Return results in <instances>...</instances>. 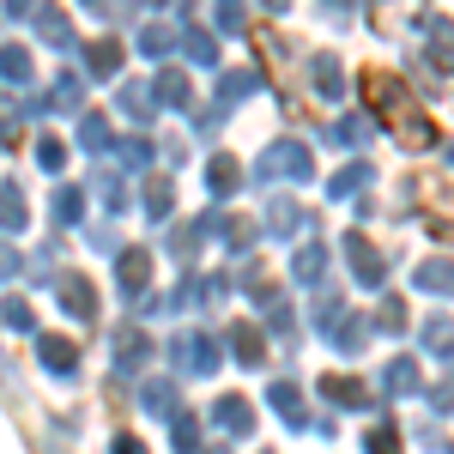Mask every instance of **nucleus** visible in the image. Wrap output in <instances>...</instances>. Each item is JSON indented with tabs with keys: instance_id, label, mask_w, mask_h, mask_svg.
<instances>
[{
	"instance_id": "f257e3e1",
	"label": "nucleus",
	"mask_w": 454,
	"mask_h": 454,
	"mask_svg": "<svg viewBox=\"0 0 454 454\" xmlns=\"http://www.w3.org/2000/svg\"><path fill=\"white\" fill-rule=\"evenodd\" d=\"M364 98H370V109H376L387 128H394V140L406 145V152H430V145H436L430 115L412 104V91H406L394 73H364Z\"/></svg>"
},
{
	"instance_id": "f03ea898",
	"label": "nucleus",
	"mask_w": 454,
	"mask_h": 454,
	"mask_svg": "<svg viewBox=\"0 0 454 454\" xmlns=\"http://www.w3.org/2000/svg\"><path fill=\"white\" fill-rule=\"evenodd\" d=\"M406 194H412V212H419V224L436 237V243H454V188L442 176H412L406 182Z\"/></svg>"
},
{
	"instance_id": "7ed1b4c3",
	"label": "nucleus",
	"mask_w": 454,
	"mask_h": 454,
	"mask_svg": "<svg viewBox=\"0 0 454 454\" xmlns=\"http://www.w3.org/2000/svg\"><path fill=\"white\" fill-rule=\"evenodd\" d=\"M254 176H261V182H309L315 176V152L297 145V140H273V145H261Z\"/></svg>"
},
{
	"instance_id": "20e7f679",
	"label": "nucleus",
	"mask_w": 454,
	"mask_h": 454,
	"mask_svg": "<svg viewBox=\"0 0 454 454\" xmlns=\"http://www.w3.org/2000/svg\"><path fill=\"white\" fill-rule=\"evenodd\" d=\"M218 364H224V346L200 333V327H182L170 333V370H188V376H218Z\"/></svg>"
},
{
	"instance_id": "39448f33",
	"label": "nucleus",
	"mask_w": 454,
	"mask_h": 454,
	"mask_svg": "<svg viewBox=\"0 0 454 454\" xmlns=\"http://www.w3.org/2000/svg\"><path fill=\"white\" fill-rule=\"evenodd\" d=\"M115 285H121L128 303H145V291H152V248H121L115 254Z\"/></svg>"
},
{
	"instance_id": "423d86ee",
	"label": "nucleus",
	"mask_w": 454,
	"mask_h": 454,
	"mask_svg": "<svg viewBox=\"0 0 454 454\" xmlns=\"http://www.w3.org/2000/svg\"><path fill=\"white\" fill-rule=\"evenodd\" d=\"M346 261H351V273H357V285H364V291H376V285L387 279V254L370 243L364 231H351V237H346Z\"/></svg>"
},
{
	"instance_id": "0eeeda50",
	"label": "nucleus",
	"mask_w": 454,
	"mask_h": 454,
	"mask_svg": "<svg viewBox=\"0 0 454 454\" xmlns=\"http://www.w3.org/2000/svg\"><path fill=\"white\" fill-rule=\"evenodd\" d=\"M61 309H67L79 327H91V321H98V291H91L85 273H67V279H61Z\"/></svg>"
},
{
	"instance_id": "6e6552de",
	"label": "nucleus",
	"mask_w": 454,
	"mask_h": 454,
	"mask_svg": "<svg viewBox=\"0 0 454 454\" xmlns=\"http://www.w3.org/2000/svg\"><path fill=\"white\" fill-rule=\"evenodd\" d=\"M152 340H145L140 327H121V333H115V376H134V370H145V364H152Z\"/></svg>"
},
{
	"instance_id": "1a4fd4ad",
	"label": "nucleus",
	"mask_w": 454,
	"mask_h": 454,
	"mask_svg": "<svg viewBox=\"0 0 454 454\" xmlns=\"http://www.w3.org/2000/svg\"><path fill=\"white\" fill-rule=\"evenodd\" d=\"M212 424H218L224 436H254V406H248L243 394H218V406H212Z\"/></svg>"
},
{
	"instance_id": "9d476101",
	"label": "nucleus",
	"mask_w": 454,
	"mask_h": 454,
	"mask_svg": "<svg viewBox=\"0 0 454 454\" xmlns=\"http://www.w3.org/2000/svg\"><path fill=\"white\" fill-rule=\"evenodd\" d=\"M419 31H424V43H430V67L454 73V25L442 12H430V19H419Z\"/></svg>"
},
{
	"instance_id": "9b49d317",
	"label": "nucleus",
	"mask_w": 454,
	"mask_h": 454,
	"mask_svg": "<svg viewBox=\"0 0 454 454\" xmlns=\"http://www.w3.org/2000/svg\"><path fill=\"white\" fill-rule=\"evenodd\" d=\"M36 357H43L49 376H73V370H79V346L61 340V333H43V340H36Z\"/></svg>"
},
{
	"instance_id": "f8f14e48",
	"label": "nucleus",
	"mask_w": 454,
	"mask_h": 454,
	"mask_svg": "<svg viewBox=\"0 0 454 454\" xmlns=\"http://www.w3.org/2000/svg\"><path fill=\"white\" fill-rule=\"evenodd\" d=\"M261 224H267V237H273V243H285V237H297V231H303V207H297V200H285V194H273Z\"/></svg>"
},
{
	"instance_id": "ddd939ff",
	"label": "nucleus",
	"mask_w": 454,
	"mask_h": 454,
	"mask_svg": "<svg viewBox=\"0 0 454 454\" xmlns=\"http://www.w3.org/2000/svg\"><path fill=\"white\" fill-rule=\"evenodd\" d=\"M267 406H273L291 430H303V424H309V400L297 394V382H273V387H267Z\"/></svg>"
},
{
	"instance_id": "4468645a",
	"label": "nucleus",
	"mask_w": 454,
	"mask_h": 454,
	"mask_svg": "<svg viewBox=\"0 0 454 454\" xmlns=\"http://www.w3.org/2000/svg\"><path fill=\"white\" fill-rule=\"evenodd\" d=\"M140 406L152 412V419H176V412H182V387H176V376L145 382V387H140Z\"/></svg>"
},
{
	"instance_id": "2eb2a0df",
	"label": "nucleus",
	"mask_w": 454,
	"mask_h": 454,
	"mask_svg": "<svg viewBox=\"0 0 454 454\" xmlns=\"http://www.w3.org/2000/svg\"><path fill=\"white\" fill-rule=\"evenodd\" d=\"M419 387H424V370L412 364V357H387V370H382V394L406 400V394H419Z\"/></svg>"
},
{
	"instance_id": "dca6fc26",
	"label": "nucleus",
	"mask_w": 454,
	"mask_h": 454,
	"mask_svg": "<svg viewBox=\"0 0 454 454\" xmlns=\"http://www.w3.org/2000/svg\"><path fill=\"white\" fill-rule=\"evenodd\" d=\"M231 357H237L243 370H261V364H267V340H261V327L237 321V327H231Z\"/></svg>"
},
{
	"instance_id": "f3484780",
	"label": "nucleus",
	"mask_w": 454,
	"mask_h": 454,
	"mask_svg": "<svg viewBox=\"0 0 454 454\" xmlns=\"http://www.w3.org/2000/svg\"><path fill=\"white\" fill-rule=\"evenodd\" d=\"M412 291L454 297V261H419V267H412Z\"/></svg>"
},
{
	"instance_id": "a211bd4d",
	"label": "nucleus",
	"mask_w": 454,
	"mask_h": 454,
	"mask_svg": "<svg viewBox=\"0 0 454 454\" xmlns=\"http://www.w3.org/2000/svg\"><path fill=\"white\" fill-rule=\"evenodd\" d=\"M212 237H224V248H231V254H248V248H254V218L218 212V218H212Z\"/></svg>"
},
{
	"instance_id": "6ab92c4d",
	"label": "nucleus",
	"mask_w": 454,
	"mask_h": 454,
	"mask_svg": "<svg viewBox=\"0 0 454 454\" xmlns=\"http://www.w3.org/2000/svg\"><path fill=\"white\" fill-rule=\"evenodd\" d=\"M31 25H36V36H43V43H55V49H79V43H73V25H67V12H61V6H36Z\"/></svg>"
},
{
	"instance_id": "aec40b11",
	"label": "nucleus",
	"mask_w": 454,
	"mask_h": 454,
	"mask_svg": "<svg viewBox=\"0 0 454 454\" xmlns=\"http://www.w3.org/2000/svg\"><path fill=\"white\" fill-rule=\"evenodd\" d=\"M370 182H376V170H370V164H346V170L327 176V200H357Z\"/></svg>"
},
{
	"instance_id": "412c9836",
	"label": "nucleus",
	"mask_w": 454,
	"mask_h": 454,
	"mask_svg": "<svg viewBox=\"0 0 454 454\" xmlns=\"http://www.w3.org/2000/svg\"><path fill=\"white\" fill-rule=\"evenodd\" d=\"M309 79H315V91H321L327 104H340V98H346V73H340V61H333L327 49L309 61Z\"/></svg>"
},
{
	"instance_id": "4be33fe9",
	"label": "nucleus",
	"mask_w": 454,
	"mask_h": 454,
	"mask_svg": "<svg viewBox=\"0 0 454 454\" xmlns=\"http://www.w3.org/2000/svg\"><path fill=\"white\" fill-rule=\"evenodd\" d=\"M207 188H212V194H218V200H231V194L243 188V164H237L231 152H218V158H212V164H207Z\"/></svg>"
},
{
	"instance_id": "5701e85b",
	"label": "nucleus",
	"mask_w": 454,
	"mask_h": 454,
	"mask_svg": "<svg viewBox=\"0 0 454 454\" xmlns=\"http://www.w3.org/2000/svg\"><path fill=\"white\" fill-rule=\"evenodd\" d=\"M176 212V176H145V218L164 224Z\"/></svg>"
},
{
	"instance_id": "b1692460",
	"label": "nucleus",
	"mask_w": 454,
	"mask_h": 454,
	"mask_svg": "<svg viewBox=\"0 0 454 454\" xmlns=\"http://www.w3.org/2000/svg\"><path fill=\"white\" fill-rule=\"evenodd\" d=\"M340 321H346V297L321 285V291H315V333H321V340H333V333H340Z\"/></svg>"
},
{
	"instance_id": "393cba45",
	"label": "nucleus",
	"mask_w": 454,
	"mask_h": 454,
	"mask_svg": "<svg viewBox=\"0 0 454 454\" xmlns=\"http://www.w3.org/2000/svg\"><path fill=\"white\" fill-rule=\"evenodd\" d=\"M49 218H55V231H79V218H85V188H55Z\"/></svg>"
},
{
	"instance_id": "a878e982",
	"label": "nucleus",
	"mask_w": 454,
	"mask_h": 454,
	"mask_svg": "<svg viewBox=\"0 0 454 454\" xmlns=\"http://www.w3.org/2000/svg\"><path fill=\"white\" fill-rule=\"evenodd\" d=\"M152 91H158V104H164V109H194V91H188V73H182V67H164Z\"/></svg>"
},
{
	"instance_id": "bb28decb",
	"label": "nucleus",
	"mask_w": 454,
	"mask_h": 454,
	"mask_svg": "<svg viewBox=\"0 0 454 454\" xmlns=\"http://www.w3.org/2000/svg\"><path fill=\"white\" fill-rule=\"evenodd\" d=\"M85 73H91V79H115V73H121V43H85Z\"/></svg>"
},
{
	"instance_id": "cd10ccee",
	"label": "nucleus",
	"mask_w": 454,
	"mask_h": 454,
	"mask_svg": "<svg viewBox=\"0 0 454 454\" xmlns=\"http://www.w3.org/2000/svg\"><path fill=\"white\" fill-rule=\"evenodd\" d=\"M115 158H121V170H152L158 145L145 140V134H128V140H115Z\"/></svg>"
},
{
	"instance_id": "c85d7f7f",
	"label": "nucleus",
	"mask_w": 454,
	"mask_h": 454,
	"mask_svg": "<svg viewBox=\"0 0 454 454\" xmlns=\"http://www.w3.org/2000/svg\"><path fill=\"white\" fill-rule=\"evenodd\" d=\"M0 73H6V91H25V85H31V55H25L19 43H6V49H0Z\"/></svg>"
},
{
	"instance_id": "c756f323",
	"label": "nucleus",
	"mask_w": 454,
	"mask_h": 454,
	"mask_svg": "<svg viewBox=\"0 0 454 454\" xmlns=\"http://www.w3.org/2000/svg\"><path fill=\"white\" fill-rule=\"evenodd\" d=\"M419 340H424V351H436V357H454V321L449 315H430L419 327Z\"/></svg>"
},
{
	"instance_id": "7c9ffc66",
	"label": "nucleus",
	"mask_w": 454,
	"mask_h": 454,
	"mask_svg": "<svg viewBox=\"0 0 454 454\" xmlns=\"http://www.w3.org/2000/svg\"><path fill=\"white\" fill-rule=\"evenodd\" d=\"M134 49H140L145 61H164V55L176 49V31H170V25H140V36H134Z\"/></svg>"
},
{
	"instance_id": "2f4dec72",
	"label": "nucleus",
	"mask_w": 454,
	"mask_h": 454,
	"mask_svg": "<svg viewBox=\"0 0 454 454\" xmlns=\"http://www.w3.org/2000/svg\"><path fill=\"white\" fill-rule=\"evenodd\" d=\"M182 49H188V61H200V67H218V43H212V36L200 31L194 19L182 25Z\"/></svg>"
},
{
	"instance_id": "473e14b6",
	"label": "nucleus",
	"mask_w": 454,
	"mask_h": 454,
	"mask_svg": "<svg viewBox=\"0 0 454 454\" xmlns=\"http://www.w3.org/2000/svg\"><path fill=\"white\" fill-rule=\"evenodd\" d=\"M370 327H376V321H364V315H346V321H340V333H333V346L346 351V357H357V351L370 346Z\"/></svg>"
},
{
	"instance_id": "72a5a7b5",
	"label": "nucleus",
	"mask_w": 454,
	"mask_h": 454,
	"mask_svg": "<svg viewBox=\"0 0 454 454\" xmlns=\"http://www.w3.org/2000/svg\"><path fill=\"white\" fill-rule=\"evenodd\" d=\"M321 394H327L333 406H370V387L351 382V376H327V382H321Z\"/></svg>"
},
{
	"instance_id": "f704fd0d",
	"label": "nucleus",
	"mask_w": 454,
	"mask_h": 454,
	"mask_svg": "<svg viewBox=\"0 0 454 454\" xmlns=\"http://www.w3.org/2000/svg\"><path fill=\"white\" fill-rule=\"evenodd\" d=\"M91 194H98V200H104L109 212H121V207H128V182H121L115 170H98V176H91Z\"/></svg>"
},
{
	"instance_id": "c9c22d12",
	"label": "nucleus",
	"mask_w": 454,
	"mask_h": 454,
	"mask_svg": "<svg viewBox=\"0 0 454 454\" xmlns=\"http://www.w3.org/2000/svg\"><path fill=\"white\" fill-rule=\"evenodd\" d=\"M291 273H297V285H321V273H327V248H297V261H291Z\"/></svg>"
},
{
	"instance_id": "e433bc0d",
	"label": "nucleus",
	"mask_w": 454,
	"mask_h": 454,
	"mask_svg": "<svg viewBox=\"0 0 454 454\" xmlns=\"http://www.w3.org/2000/svg\"><path fill=\"white\" fill-rule=\"evenodd\" d=\"M121 109H128V115L145 128V121L158 115V91H145V85H121Z\"/></svg>"
},
{
	"instance_id": "4c0bfd02",
	"label": "nucleus",
	"mask_w": 454,
	"mask_h": 454,
	"mask_svg": "<svg viewBox=\"0 0 454 454\" xmlns=\"http://www.w3.org/2000/svg\"><path fill=\"white\" fill-rule=\"evenodd\" d=\"M327 140L333 145H364L370 140V115H340V121L327 128Z\"/></svg>"
},
{
	"instance_id": "58836bf2",
	"label": "nucleus",
	"mask_w": 454,
	"mask_h": 454,
	"mask_svg": "<svg viewBox=\"0 0 454 454\" xmlns=\"http://www.w3.org/2000/svg\"><path fill=\"white\" fill-rule=\"evenodd\" d=\"M0 194H6V200H0V218H6V237H19V231H25V188H19V182H6Z\"/></svg>"
},
{
	"instance_id": "ea45409f",
	"label": "nucleus",
	"mask_w": 454,
	"mask_h": 454,
	"mask_svg": "<svg viewBox=\"0 0 454 454\" xmlns=\"http://www.w3.org/2000/svg\"><path fill=\"white\" fill-rule=\"evenodd\" d=\"M49 104H55V109H79V104H85V79H79V73H61V79H55V91H49Z\"/></svg>"
},
{
	"instance_id": "a19ab883",
	"label": "nucleus",
	"mask_w": 454,
	"mask_h": 454,
	"mask_svg": "<svg viewBox=\"0 0 454 454\" xmlns=\"http://www.w3.org/2000/svg\"><path fill=\"white\" fill-rule=\"evenodd\" d=\"M254 85H261V79H254L248 67H237V73L218 79V98H224V104H243V98H254Z\"/></svg>"
},
{
	"instance_id": "79ce46f5",
	"label": "nucleus",
	"mask_w": 454,
	"mask_h": 454,
	"mask_svg": "<svg viewBox=\"0 0 454 454\" xmlns=\"http://www.w3.org/2000/svg\"><path fill=\"white\" fill-rule=\"evenodd\" d=\"M170 442H176V454H200V419L176 412V424H170Z\"/></svg>"
},
{
	"instance_id": "37998d69",
	"label": "nucleus",
	"mask_w": 454,
	"mask_h": 454,
	"mask_svg": "<svg viewBox=\"0 0 454 454\" xmlns=\"http://www.w3.org/2000/svg\"><path fill=\"white\" fill-rule=\"evenodd\" d=\"M79 145H85V152H109V121L104 115H85V121H79Z\"/></svg>"
},
{
	"instance_id": "c03bdc74",
	"label": "nucleus",
	"mask_w": 454,
	"mask_h": 454,
	"mask_svg": "<svg viewBox=\"0 0 454 454\" xmlns=\"http://www.w3.org/2000/svg\"><path fill=\"white\" fill-rule=\"evenodd\" d=\"M36 164H43V170L55 176L61 164H67V140H55V134H43V140H36Z\"/></svg>"
},
{
	"instance_id": "a18cd8bd",
	"label": "nucleus",
	"mask_w": 454,
	"mask_h": 454,
	"mask_svg": "<svg viewBox=\"0 0 454 454\" xmlns=\"http://www.w3.org/2000/svg\"><path fill=\"white\" fill-rule=\"evenodd\" d=\"M364 454H400V430H394V424H376V430L364 436Z\"/></svg>"
},
{
	"instance_id": "49530a36",
	"label": "nucleus",
	"mask_w": 454,
	"mask_h": 454,
	"mask_svg": "<svg viewBox=\"0 0 454 454\" xmlns=\"http://www.w3.org/2000/svg\"><path fill=\"white\" fill-rule=\"evenodd\" d=\"M376 327H382V333H400V327H406V303H400V297H382V309H376Z\"/></svg>"
},
{
	"instance_id": "de8ad7c7",
	"label": "nucleus",
	"mask_w": 454,
	"mask_h": 454,
	"mask_svg": "<svg viewBox=\"0 0 454 454\" xmlns=\"http://www.w3.org/2000/svg\"><path fill=\"white\" fill-rule=\"evenodd\" d=\"M212 19H218V31H224V36L243 31V6H237V0H218V6H212Z\"/></svg>"
},
{
	"instance_id": "09e8293b",
	"label": "nucleus",
	"mask_w": 454,
	"mask_h": 454,
	"mask_svg": "<svg viewBox=\"0 0 454 454\" xmlns=\"http://www.w3.org/2000/svg\"><path fill=\"white\" fill-rule=\"evenodd\" d=\"M6 327H12V333H31V327H36L31 303H19V297H6Z\"/></svg>"
},
{
	"instance_id": "8fccbe9b",
	"label": "nucleus",
	"mask_w": 454,
	"mask_h": 454,
	"mask_svg": "<svg viewBox=\"0 0 454 454\" xmlns=\"http://www.w3.org/2000/svg\"><path fill=\"white\" fill-rule=\"evenodd\" d=\"M321 19L327 25H351V0H321Z\"/></svg>"
},
{
	"instance_id": "3c124183",
	"label": "nucleus",
	"mask_w": 454,
	"mask_h": 454,
	"mask_svg": "<svg viewBox=\"0 0 454 454\" xmlns=\"http://www.w3.org/2000/svg\"><path fill=\"white\" fill-rule=\"evenodd\" d=\"M430 406H436V412H454V376L436 387V394H430Z\"/></svg>"
},
{
	"instance_id": "603ef678",
	"label": "nucleus",
	"mask_w": 454,
	"mask_h": 454,
	"mask_svg": "<svg viewBox=\"0 0 454 454\" xmlns=\"http://www.w3.org/2000/svg\"><path fill=\"white\" fill-rule=\"evenodd\" d=\"M109 454H145V442H140V436H115V442H109Z\"/></svg>"
},
{
	"instance_id": "864d4df0",
	"label": "nucleus",
	"mask_w": 454,
	"mask_h": 454,
	"mask_svg": "<svg viewBox=\"0 0 454 454\" xmlns=\"http://www.w3.org/2000/svg\"><path fill=\"white\" fill-rule=\"evenodd\" d=\"M91 248H104V254H115V231H109V224H98V231H91Z\"/></svg>"
},
{
	"instance_id": "5fc2aeb1",
	"label": "nucleus",
	"mask_w": 454,
	"mask_h": 454,
	"mask_svg": "<svg viewBox=\"0 0 454 454\" xmlns=\"http://www.w3.org/2000/svg\"><path fill=\"white\" fill-rule=\"evenodd\" d=\"M25 12H36V0H6V19H25Z\"/></svg>"
},
{
	"instance_id": "6e6d98bb",
	"label": "nucleus",
	"mask_w": 454,
	"mask_h": 454,
	"mask_svg": "<svg viewBox=\"0 0 454 454\" xmlns=\"http://www.w3.org/2000/svg\"><path fill=\"white\" fill-rule=\"evenodd\" d=\"M261 6H267V12H291V0H261Z\"/></svg>"
},
{
	"instance_id": "4d7b16f0",
	"label": "nucleus",
	"mask_w": 454,
	"mask_h": 454,
	"mask_svg": "<svg viewBox=\"0 0 454 454\" xmlns=\"http://www.w3.org/2000/svg\"><path fill=\"white\" fill-rule=\"evenodd\" d=\"M145 6H176V0H145Z\"/></svg>"
},
{
	"instance_id": "13d9d810",
	"label": "nucleus",
	"mask_w": 454,
	"mask_h": 454,
	"mask_svg": "<svg viewBox=\"0 0 454 454\" xmlns=\"http://www.w3.org/2000/svg\"><path fill=\"white\" fill-rule=\"evenodd\" d=\"M200 454H224V449H200Z\"/></svg>"
},
{
	"instance_id": "bf43d9fd",
	"label": "nucleus",
	"mask_w": 454,
	"mask_h": 454,
	"mask_svg": "<svg viewBox=\"0 0 454 454\" xmlns=\"http://www.w3.org/2000/svg\"><path fill=\"white\" fill-rule=\"evenodd\" d=\"M449 164H454V145H449Z\"/></svg>"
}]
</instances>
